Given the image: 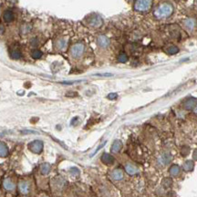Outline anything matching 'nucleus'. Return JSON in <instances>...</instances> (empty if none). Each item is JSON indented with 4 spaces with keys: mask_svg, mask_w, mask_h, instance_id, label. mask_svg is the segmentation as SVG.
<instances>
[{
    "mask_svg": "<svg viewBox=\"0 0 197 197\" xmlns=\"http://www.w3.org/2000/svg\"><path fill=\"white\" fill-rule=\"evenodd\" d=\"M171 161H172V155L169 153H164L162 154V156L160 157V163L164 165H168Z\"/></svg>",
    "mask_w": 197,
    "mask_h": 197,
    "instance_id": "9d476101",
    "label": "nucleus"
},
{
    "mask_svg": "<svg viewBox=\"0 0 197 197\" xmlns=\"http://www.w3.org/2000/svg\"><path fill=\"white\" fill-rule=\"evenodd\" d=\"M84 49H85V46H84L83 44H81V43H77V44L73 45L72 47H71V49H70V54H71V56H72L73 57L79 58V57H80L83 55Z\"/></svg>",
    "mask_w": 197,
    "mask_h": 197,
    "instance_id": "20e7f679",
    "label": "nucleus"
},
{
    "mask_svg": "<svg viewBox=\"0 0 197 197\" xmlns=\"http://www.w3.org/2000/svg\"><path fill=\"white\" fill-rule=\"evenodd\" d=\"M105 145H106V142L102 143V144H101V145H100V146H99V147H98V148H97V149L95 150V152H94V153H93L92 154H91V156H92V155H94V154H95L96 153H98V151H99V150H100V148H102V147H103V146H104Z\"/></svg>",
    "mask_w": 197,
    "mask_h": 197,
    "instance_id": "c756f323",
    "label": "nucleus"
},
{
    "mask_svg": "<svg viewBox=\"0 0 197 197\" xmlns=\"http://www.w3.org/2000/svg\"><path fill=\"white\" fill-rule=\"evenodd\" d=\"M184 26H185L188 29H193V26H194V25H195V22H194L193 19L189 18V19H186V20L184 22Z\"/></svg>",
    "mask_w": 197,
    "mask_h": 197,
    "instance_id": "aec40b11",
    "label": "nucleus"
},
{
    "mask_svg": "<svg viewBox=\"0 0 197 197\" xmlns=\"http://www.w3.org/2000/svg\"><path fill=\"white\" fill-rule=\"evenodd\" d=\"M178 51H179V49L175 46H171L167 48V53L169 54V55H174V54L178 53Z\"/></svg>",
    "mask_w": 197,
    "mask_h": 197,
    "instance_id": "4be33fe9",
    "label": "nucleus"
},
{
    "mask_svg": "<svg viewBox=\"0 0 197 197\" xmlns=\"http://www.w3.org/2000/svg\"><path fill=\"white\" fill-rule=\"evenodd\" d=\"M23 134H36L37 132H34V131H23Z\"/></svg>",
    "mask_w": 197,
    "mask_h": 197,
    "instance_id": "473e14b6",
    "label": "nucleus"
},
{
    "mask_svg": "<svg viewBox=\"0 0 197 197\" xmlns=\"http://www.w3.org/2000/svg\"><path fill=\"white\" fill-rule=\"evenodd\" d=\"M97 76H112V74L105 73V74H98Z\"/></svg>",
    "mask_w": 197,
    "mask_h": 197,
    "instance_id": "7c9ffc66",
    "label": "nucleus"
},
{
    "mask_svg": "<svg viewBox=\"0 0 197 197\" xmlns=\"http://www.w3.org/2000/svg\"><path fill=\"white\" fill-rule=\"evenodd\" d=\"M28 148L34 154H40L43 150V142L40 140H35L28 145Z\"/></svg>",
    "mask_w": 197,
    "mask_h": 197,
    "instance_id": "7ed1b4c3",
    "label": "nucleus"
},
{
    "mask_svg": "<svg viewBox=\"0 0 197 197\" xmlns=\"http://www.w3.org/2000/svg\"><path fill=\"white\" fill-rule=\"evenodd\" d=\"M197 105V99L196 98H188L184 103V108L186 110H192L195 108Z\"/></svg>",
    "mask_w": 197,
    "mask_h": 197,
    "instance_id": "423d86ee",
    "label": "nucleus"
},
{
    "mask_svg": "<svg viewBox=\"0 0 197 197\" xmlns=\"http://www.w3.org/2000/svg\"><path fill=\"white\" fill-rule=\"evenodd\" d=\"M3 186L7 191H13L15 189V184L10 180L9 178H7L3 182Z\"/></svg>",
    "mask_w": 197,
    "mask_h": 197,
    "instance_id": "4468645a",
    "label": "nucleus"
},
{
    "mask_svg": "<svg viewBox=\"0 0 197 197\" xmlns=\"http://www.w3.org/2000/svg\"><path fill=\"white\" fill-rule=\"evenodd\" d=\"M42 56H43L42 52L39 51V50H38V49H36V50H34V51L32 52V57H33L35 59H39V58H40Z\"/></svg>",
    "mask_w": 197,
    "mask_h": 197,
    "instance_id": "5701e85b",
    "label": "nucleus"
},
{
    "mask_svg": "<svg viewBox=\"0 0 197 197\" xmlns=\"http://www.w3.org/2000/svg\"><path fill=\"white\" fill-rule=\"evenodd\" d=\"M70 172L72 173H75V174H79L80 173V170L78 169V168H76V167H72L70 169Z\"/></svg>",
    "mask_w": 197,
    "mask_h": 197,
    "instance_id": "c85d7f7f",
    "label": "nucleus"
},
{
    "mask_svg": "<svg viewBox=\"0 0 197 197\" xmlns=\"http://www.w3.org/2000/svg\"><path fill=\"white\" fill-rule=\"evenodd\" d=\"M121 148H122V143H121V141H120V140H115V141L113 142L111 150H112V153H119V152L121 150Z\"/></svg>",
    "mask_w": 197,
    "mask_h": 197,
    "instance_id": "ddd939ff",
    "label": "nucleus"
},
{
    "mask_svg": "<svg viewBox=\"0 0 197 197\" xmlns=\"http://www.w3.org/2000/svg\"><path fill=\"white\" fill-rule=\"evenodd\" d=\"M19 192L23 194H28L29 193V190H30V186H29V184L28 182H25V181H21L19 185Z\"/></svg>",
    "mask_w": 197,
    "mask_h": 197,
    "instance_id": "1a4fd4ad",
    "label": "nucleus"
},
{
    "mask_svg": "<svg viewBox=\"0 0 197 197\" xmlns=\"http://www.w3.org/2000/svg\"><path fill=\"white\" fill-rule=\"evenodd\" d=\"M14 19V14L12 11L7 10L4 13V20L6 22H11Z\"/></svg>",
    "mask_w": 197,
    "mask_h": 197,
    "instance_id": "6ab92c4d",
    "label": "nucleus"
},
{
    "mask_svg": "<svg viewBox=\"0 0 197 197\" xmlns=\"http://www.w3.org/2000/svg\"><path fill=\"white\" fill-rule=\"evenodd\" d=\"M112 178L115 181H120L123 178V172L120 169H115L112 173Z\"/></svg>",
    "mask_w": 197,
    "mask_h": 197,
    "instance_id": "f8f14e48",
    "label": "nucleus"
},
{
    "mask_svg": "<svg viewBox=\"0 0 197 197\" xmlns=\"http://www.w3.org/2000/svg\"><path fill=\"white\" fill-rule=\"evenodd\" d=\"M97 42H98V45L103 48H106L110 46V40L108 37H105V35H100L97 39Z\"/></svg>",
    "mask_w": 197,
    "mask_h": 197,
    "instance_id": "0eeeda50",
    "label": "nucleus"
},
{
    "mask_svg": "<svg viewBox=\"0 0 197 197\" xmlns=\"http://www.w3.org/2000/svg\"><path fill=\"white\" fill-rule=\"evenodd\" d=\"M195 112H196V113H197V109H196V110H195Z\"/></svg>",
    "mask_w": 197,
    "mask_h": 197,
    "instance_id": "72a5a7b5",
    "label": "nucleus"
},
{
    "mask_svg": "<svg viewBox=\"0 0 197 197\" xmlns=\"http://www.w3.org/2000/svg\"><path fill=\"white\" fill-rule=\"evenodd\" d=\"M173 12V7L171 4H162L160 5L154 11V16L157 19H164L169 17Z\"/></svg>",
    "mask_w": 197,
    "mask_h": 197,
    "instance_id": "f257e3e1",
    "label": "nucleus"
},
{
    "mask_svg": "<svg viewBox=\"0 0 197 197\" xmlns=\"http://www.w3.org/2000/svg\"><path fill=\"white\" fill-rule=\"evenodd\" d=\"M117 97H118V95L116 93H111V94L108 95V98L110 100H115Z\"/></svg>",
    "mask_w": 197,
    "mask_h": 197,
    "instance_id": "cd10ccee",
    "label": "nucleus"
},
{
    "mask_svg": "<svg viewBox=\"0 0 197 197\" xmlns=\"http://www.w3.org/2000/svg\"><path fill=\"white\" fill-rule=\"evenodd\" d=\"M169 173L172 176H177L179 173H180V167H179V165H172L169 168Z\"/></svg>",
    "mask_w": 197,
    "mask_h": 197,
    "instance_id": "f3484780",
    "label": "nucleus"
},
{
    "mask_svg": "<svg viewBox=\"0 0 197 197\" xmlns=\"http://www.w3.org/2000/svg\"><path fill=\"white\" fill-rule=\"evenodd\" d=\"M128 61V56L125 53H120L118 57V62L120 63H125Z\"/></svg>",
    "mask_w": 197,
    "mask_h": 197,
    "instance_id": "412c9836",
    "label": "nucleus"
},
{
    "mask_svg": "<svg viewBox=\"0 0 197 197\" xmlns=\"http://www.w3.org/2000/svg\"><path fill=\"white\" fill-rule=\"evenodd\" d=\"M189 154V147L188 146H184L182 149V154L184 156H186Z\"/></svg>",
    "mask_w": 197,
    "mask_h": 197,
    "instance_id": "bb28decb",
    "label": "nucleus"
},
{
    "mask_svg": "<svg viewBox=\"0 0 197 197\" xmlns=\"http://www.w3.org/2000/svg\"><path fill=\"white\" fill-rule=\"evenodd\" d=\"M88 24L92 27H100L102 25V19L99 15H91L88 19Z\"/></svg>",
    "mask_w": 197,
    "mask_h": 197,
    "instance_id": "39448f33",
    "label": "nucleus"
},
{
    "mask_svg": "<svg viewBox=\"0 0 197 197\" xmlns=\"http://www.w3.org/2000/svg\"><path fill=\"white\" fill-rule=\"evenodd\" d=\"M101 162L107 165H112L114 163V158L112 155H111L110 154H103L102 156H101Z\"/></svg>",
    "mask_w": 197,
    "mask_h": 197,
    "instance_id": "6e6552de",
    "label": "nucleus"
},
{
    "mask_svg": "<svg viewBox=\"0 0 197 197\" xmlns=\"http://www.w3.org/2000/svg\"><path fill=\"white\" fill-rule=\"evenodd\" d=\"M50 169H51L50 165H49V164H48V163H44V164H42V165H41V166H40V172H41V173H42V174H44V175H46V174L49 173Z\"/></svg>",
    "mask_w": 197,
    "mask_h": 197,
    "instance_id": "a211bd4d",
    "label": "nucleus"
},
{
    "mask_svg": "<svg viewBox=\"0 0 197 197\" xmlns=\"http://www.w3.org/2000/svg\"><path fill=\"white\" fill-rule=\"evenodd\" d=\"M125 171H126L127 173H129L130 175H134V174L138 173L139 169L132 164H127L126 165H125Z\"/></svg>",
    "mask_w": 197,
    "mask_h": 197,
    "instance_id": "9b49d317",
    "label": "nucleus"
},
{
    "mask_svg": "<svg viewBox=\"0 0 197 197\" xmlns=\"http://www.w3.org/2000/svg\"><path fill=\"white\" fill-rule=\"evenodd\" d=\"M8 155V147L3 142H0V157H7Z\"/></svg>",
    "mask_w": 197,
    "mask_h": 197,
    "instance_id": "2eb2a0df",
    "label": "nucleus"
},
{
    "mask_svg": "<svg viewBox=\"0 0 197 197\" xmlns=\"http://www.w3.org/2000/svg\"><path fill=\"white\" fill-rule=\"evenodd\" d=\"M12 57L14 59H19L21 57V53L19 50H14L12 52Z\"/></svg>",
    "mask_w": 197,
    "mask_h": 197,
    "instance_id": "a878e982",
    "label": "nucleus"
},
{
    "mask_svg": "<svg viewBox=\"0 0 197 197\" xmlns=\"http://www.w3.org/2000/svg\"><path fill=\"white\" fill-rule=\"evenodd\" d=\"M66 46H67V41L64 40V39H60V40H59L58 43H57V46H58L59 49H64V48L66 47Z\"/></svg>",
    "mask_w": 197,
    "mask_h": 197,
    "instance_id": "393cba45",
    "label": "nucleus"
},
{
    "mask_svg": "<svg viewBox=\"0 0 197 197\" xmlns=\"http://www.w3.org/2000/svg\"><path fill=\"white\" fill-rule=\"evenodd\" d=\"M193 160H196V161H197V149L194 150L193 154Z\"/></svg>",
    "mask_w": 197,
    "mask_h": 197,
    "instance_id": "2f4dec72",
    "label": "nucleus"
},
{
    "mask_svg": "<svg viewBox=\"0 0 197 197\" xmlns=\"http://www.w3.org/2000/svg\"><path fill=\"white\" fill-rule=\"evenodd\" d=\"M193 167H194V164H193V161H191V160L185 161L184 164V165H183V168H184V170L185 172H191V171H193Z\"/></svg>",
    "mask_w": 197,
    "mask_h": 197,
    "instance_id": "dca6fc26",
    "label": "nucleus"
},
{
    "mask_svg": "<svg viewBox=\"0 0 197 197\" xmlns=\"http://www.w3.org/2000/svg\"><path fill=\"white\" fill-rule=\"evenodd\" d=\"M152 7V1L150 0H138L134 3V9L139 12L148 11Z\"/></svg>",
    "mask_w": 197,
    "mask_h": 197,
    "instance_id": "f03ea898",
    "label": "nucleus"
},
{
    "mask_svg": "<svg viewBox=\"0 0 197 197\" xmlns=\"http://www.w3.org/2000/svg\"><path fill=\"white\" fill-rule=\"evenodd\" d=\"M172 179L171 178H164V181H163V185L165 187V188H168L172 185Z\"/></svg>",
    "mask_w": 197,
    "mask_h": 197,
    "instance_id": "b1692460",
    "label": "nucleus"
}]
</instances>
